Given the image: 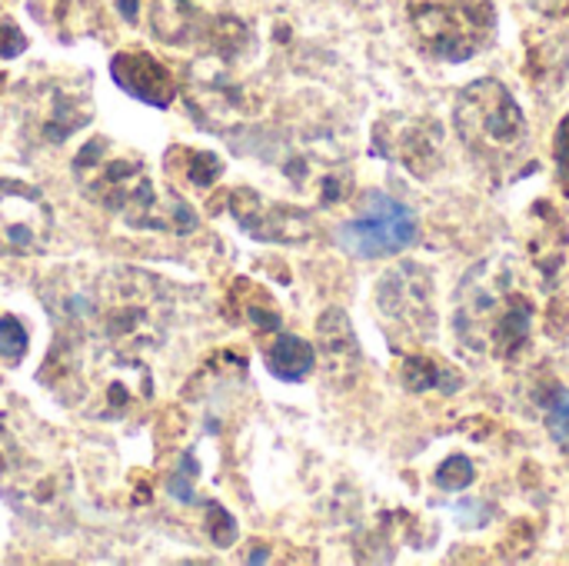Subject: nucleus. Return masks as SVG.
Here are the masks:
<instances>
[{
  "label": "nucleus",
  "instance_id": "nucleus-1",
  "mask_svg": "<svg viewBox=\"0 0 569 566\" xmlns=\"http://www.w3.org/2000/svg\"><path fill=\"white\" fill-rule=\"evenodd\" d=\"M57 314L77 330L120 354H143L163 344L173 320L167 280L137 267L103 270L80 294L57 304Z\"/></svg>",
  "mask_w": 569,
  "mask_h": 566
},
{
  "label": "nucleus",
  "instance_id": "nucleus-2",
  "mask_svg": "<svg viewBox=\"0 0 569 566\" xmlns=\"http://www.w3.org/2000/svg\"><path fill=\"white\" fill-rule=\"evenodd\" d=\"M83 197L117 214L137 230L157 234H193L197 214L170 187H157L140 153L117 150L107 137H93L73 160Z\"/></svg>",
  "mask_w": 569,
  "mask_h": 566
},
{
  "label": "nucleus",
  "instance_id": "nucleus-3",
  "mask_svg": "<svg viewBox=\"0 0 569 566\" xmlns=\"http://www.w3.org/2000/svg\"><path fill=\"white\" fill-rule=\"evenodd\" d=\"M453 327L463 347L510 360L533 330V300L517 287V270L507 257L480 260L453 294Z\"/></svg>",
  "mask_w": 569,
  "mask_h": 566
},
{
  "label": "nucleus",
  "instance_id": "nucleus-4",
  "mask_svg": "<svg viewBox=\"0 0 569 566\" xmlns=\"http://www.w3.org/2000/svg\"><path fill=\"white\" fill-rule=\"evenodd\" d=\"M453 123L460 140L487 167H507L527 147V117L513 93L493 77H480L460 90Z\"/></svg>",
  "mask_w": 569,
  "mask_h": 566
},
{
  "label": "nucleus",
  "instance_id": "nucleus-5",
  "mask_svg": "<svg viewBox=\"0 0 569 566\" xmlns=\"http://www.w3.org/2000/svg\"><path fill=\"white\" fill-rule=\"evenodd\" d=\"M60 374L73 384V404L93 420H130L153 400V377L137 354L103 347L73 367H60Z\"/></svg>",
  "mask_w": 569,
  "mask_h": 566
},
{
  "label": "nucleus",
  "instance_id": "nucleus-6",
  "mask_svg": "<svg viewBox=\"0 0 569 566\" xmlns=\"http://www.w3.org/2000/svg\"><path fill=\"white\" fill-rule=\"evenodd\" d=\"M417 43L447 63H463L497 37L493 0H407Z\"/></svg>",
  "mask_w": 569,
  "mask_h": 566
},
{
  "label": "nucleus",
  "instance_id": "nucleus-7",
  "mask_svg": "<svg viewBox=\"0 0 569 566\" xmlns=\"http://www.w3.org/2000/svg\"><path fill=\"white\" fill-rule=\"evenodd\" d=\"M417 214L393 200L383 190H370L360 197L353 217L340 227L337 240L347 254L360 260H380V257H397L417 244Z\"/></svg>",
  "mask_w": 569,
  "mask_h": 566
},
{
  "label": "nucleus",
  "instance_id": "nucleus-8",
  "mask_svg": "<svg viewBox=\"0 0 569 566\" xmlns=\"http://www.w3.org/2000/svg\"><path fill=\"white\" fill-rule=\"evenodd\" d=\"M377 307L397 340L423 344L433 334V287L420 264L393 267L377 287Z\"/></svg>",
  "mask_w": 569,
  "mask_h": 566
},
{
  "label": "nucleus",
  "instance_id": "nucleus-9",
  "mask_svg": "<svg viewBox=\"0 0 569 566\" xmlns=\"http://www.w3.org/2000/svg\"><path fill=\"white\" fill-rule=\"evenodd\" d=\"M53 237V214L43 193L23 180H0V254L33 257Z\"/></svg>",
  "mask_w": 569,
  "mask_h": 566
},
{
  "label": "nucleus",
  "instance_id": "nucleus-10",
  "mask_svg": "<svg viewBox=\"0 0 569 566\" xmlns=\"http://www.w3.org/2000/svg\"><path fill=\"white\" fill-rule=\"evenodd\" d=\"M377 153L397 160L413 177L430 180L443 163V130L430 117L390 113L377 123Z\"/></svg>",
  "mask_w": 569,
  "mask_h": 566
},
{
  "label": "nucleus",
  "instance_id": "nucleus-11",
  "mask_svg": "<svg viewBox=\"0 0 569 566\" xmlns=\"http://www.w3.org/2000/svg\"><path fill=\"white\" fill-rule=\"evenodd\" d=\"M230 214L240 224V230H247L250 237L267 240V244H303L317 230V224L307 210H300L293 203L263 200L250 187L230 190Z\"/></svg>",
  "mask_w": 569,
  "mask_h": 566
},
{
  "label": "nucleus",
  "instance_id": "nucleus-12",
  "mask_svg": "<svg viewBox=\"0 0 569 566\" xmlns=\"http://www.w3.org/2000/svg\"><path fill=\"white\" fill-rule=\"evenodd\" d=\"M110 73L117 80L120 90H127L130 97L150 103V107H170V100L177 97V80L173 73L150 53L143 50H123L113 57Z\"/></svg>",
  "mask_w": 569,
  "mask_h": 566
},
{
  "label": "nucleus",
  "instance_id": "nucleus-13",
  "mask_svg": "<svg viewBox=\"0 0 569 566\" xmlns=\"http://www.w3.org/2000/svg\"><path fill=\"white\" fill-rule=\"evenodd\" d=\"M317 347H320V364L323 374L333 384H350L360 374L363 354L353 334L350 317L340 307H330L320 320H317Z\"/></svg>",
  "mask_w": 569,
  "mask_h": 566
},
{
  "label": "nucleus",
  "instance_id": "nucleus-14",
  "mask_svg": "<svg viewBox=\"0 0 569 566\" xmlns=\"http://www.w3.org/2000/svg\"><path fill=\"white\" fill-rule=\"evenodd\" d=\"M527 247H530V257L533 264L553 277L563 264H567V247L569 234L563 217L557 214V207L550 200H537V207L530 210V220H527Z\"/></svg>",
  "mask_w": 569,
  "mask_h": 566
},
{
  "label": "nucleus",
  "instance_id": "nucleus-15",
  "mask_svg": "<svg viewBox=\"0 0 569 566\" xmlns=\"http://www.w3.org/2000/svg\"><path fill=\"white\" fill-rule=\"evenodd\" d=\"M263 360H267V370L283 380V384H300L313 374L317 367V350L313 344H307L303 337L297 334H277L267 350H263Z\"/></svg>",
  "mask_w": 569,
  "mask_h": 566
},
{
  "label": "nucleus",
  "instance_id": "nucleus-16",
  "mask_svg": "<svg viewBox=\"0 0 569 566\" xmlns=\"http://www.w3.org/2000/svg\"><path fill=\"white\" fill-rule=\"evenodd\" d=\"M400 377H403L407 390H413V394H427V390L453 394L460 387V374L447 360H433V357H420V354L403 360Z\"/></svg>",
  "mask_w": 569,
  "mask_h": 566
},
{
  "label": "nucleus",
  "instance_id": "nucleus-17",
  "mask_svg": "<svg viewBox=\"0 0 569 566\" xmlns=\"http://www.w3.org/2000/svg\"><path fill=\"white\" fill-rule=\"evenodd\" d=\"M233 300L240 307V320L250 324L253 330L273 334L280 327V310H277L273 297L263 287H257L253 280H237L233 284Z\"/></svg>",
  "mask_w": 569,
  "mask_h": 566
},
{
  "label": "nucleus",
  "instance_id": "nucleus-18",
  "mask_svg": "<svg viewBox=\"0 0 569 566\" xmlns=\"http://www.w3.org/2000/svg\"><path fill=\"white\" fill-rule=\"evenodd\" d=\"M150 23H153V33L160 40L183 43L197 27V13H193L190 0H153L150 3Z\"/></svg>",
  "mask_w": 569,
  "mask_h": 566
},
{
  "label": "nucleus",
  "instance_id": "nucleus-19",
  "mask_svg": "<svg viewBox=\"0 0 569 566\" xmlns=\"http://www.w3.org/2000/svg\"><path fill=\"white\" fill-rule=\"evenodd\" d=\"M167 170L170 173H187V180L193 187H210L220 180L223 173V160L210 150H197V147H173L167 157Z\"/></svg>",
  "mask_w": 569,
  "mask_h": 566
},
{
  "label": "nucleus",
  "instance_id": "nucleus-20",
  "mask_svg": "<svg viewBox=\"0 0 569 566\" xmlns=\"http://www.w3.org/2000/svg\"><path fill=\"white\" fill-rule=\"evenodd\" d=\"M543 414H547V430L550 437L560 444V450L569 454V390L567 387H553L543 400Z\"/></svg>",
  "mask_w": 569,
  "mask_h": 566
},
{
  "label": "nucleus",
  "instance_id": "nucleus-21",
  "mask_svg": "<svg viewBox=\"0 0 569 566\" xmlns=\"http://www.w3.org/2000/svg\"><path fill=\"white\" fill-rule=\"evenodd\" d=\"M27 347H30V337H27L23 324L17 317L3 314L0 317V360H7L13 367L27 357Z\"/></svg>",
  "mask_w": 569,
  "mask_h": 566
},
{
  "label": "nucleus",
  "instance_id": "nucleus-22",
  "mask_svg": "<svg viewBox=\"0 0 569 566\" xmlns=\"http://www.w3.org/2000/svg\"><path fill=\"white\" fill-rule=\"evenodd\" d=\"M473 477H477L473 464H470L467 457H460V454L447 457V460L440 464V470H437V484H440L443 490H450V494L467 490V487L473 484Z\"/></svg>",
  "mask_w": 569,
  "mask_h": 566
},
{
  "label": "nucleus",
  "instance_id": "nucleus-23",
  "mask_svg": "<svg viewBox=\"0 0 569 566\" xmlns=\"http://www.w3.org/2000/svg\"><path fill=\"white\" fill-rule=\"evenodd\" d=\"M553 157H557L560 177L569 183V113L560 120V127H557V137H553Z\"/></svg>",
  "mask_w": 569,
  "mask_h": 566
},
{
  "label": "nucleus",
  "instance_id": "nucleus-24",
  "mask_svg": "<svg viewBox=\"0 0 569 566\" xmlns=\"http://www.w3.org/2000/svg\"><path fill=\"white\" fill-rule=\"evenodd\" d=\"M23 33L13 27V23H3L0 27V57H13V53H20L23 50Z\"/></svg>",
  "mask_w": 569,
  "mask_h": 566
},
{
  "label": "nucleus",
  "instance_id": "nucleus-25",
  "mask_svg": "<svg viewBox=\"0 0 569 566\" xmlns=\"http://www.w3.org/2000/svg\"><path fill=\"white\" fill-rule=\"evenodd\" d=\"M10 464H13V444H10V437L0 430V474H3Z\"/></svg>",
  "mask_w": 569,
  "mask_h": 566
}]
</instances>
